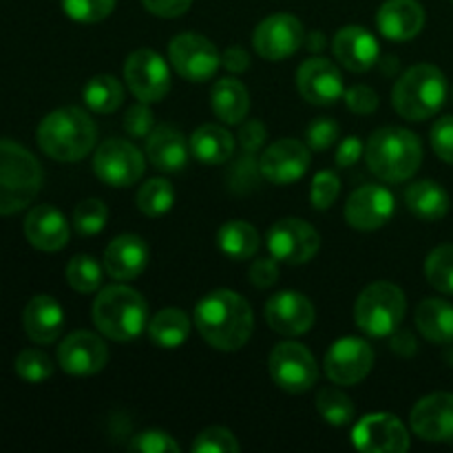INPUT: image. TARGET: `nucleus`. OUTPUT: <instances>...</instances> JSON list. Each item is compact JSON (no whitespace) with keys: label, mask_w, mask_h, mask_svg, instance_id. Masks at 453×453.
Segmentation results:
<instances>
[{"label":"nucleus","mask_w":453,"mask_h":453,"mask_svg":"<svg viewBox=\"0 0 453 453\" xmlns=\"http://www.w3.org/2000/svg\"><path fill=\"white\" fill-rule=\"evenodd\" d=\"M128 449L140 453H180V445L166 432L149 429V432L137 434L131 445H128Z\"/></svg>","instance_id":"44"},{"label":"nucleus","mask_w":453,"mask_h":453,"mask_svg":"<svg viewBox=\"0 0 453 453\" xmlns=\"http://www.w3.org/2000/svg\"><path fill=\"white\" fill-rule=\"evenodd\" d=\"M142 3H144V7L149 9L153 16L177 18L184 16V13L188 12L193 0H142Z\"/></svg>","instance_id":"50"},{"label":"nucleus","mask_w":453,"mask_h":453,"mask_svg":"<svg viewBox=\"0 0 453 453\" xmlns=\"http://www.w3.org/2000/svg\"><path fill=\"white\" fill-rule=\"evenodd\" d=\"M352 442L365 453H403L410 449V434L394 414H372L358 420Z\"/></svg>","instance_id":"14"},{"label":"nucleus","mask_w":453,"mask_h":453,"mask_svg":"<svg viewBox=\"0 0 453 453\" xmlns=\"http://www.w3.org/2000/svg\"><path fill=\"white\" fill-rule=\"evenodd\" d=\"M124 128L131 137H149L155 128V115L146 102H137L124 115Z\"/></svg>","instance_id":"45"},{"label":"nucleus","mask_w":453,"mask_h":453,"mask_svg":"<svg viewBox=\"0 0 453 453\" xmlns=\"http://www.w3.org/2000/svg\"><path fill=\"white\" fill-rule=\"evenodd\" d=\"M407 299L394 283L376 281L358 295L354 319L365 334L383 339L394 334L405 319Z\"/></svg>","instance_id":"7"},{"label":"nucleus","mask_w":453,"mask_h":453,"mask_svg":"<svg viewBox=\"0 0 453 453\" xmlns=\"http://www.w3.org/2000/svg\"><path fill=\"white\" fill-rule=\"evenodd\" d=\"M22 326L34 343H53L65 327V314H62L60 303L49 295L34 296L22 312Z\"/></svg>","instance_id":"27"},{"label":"nucleus","mask_w":453,"mask_h":453,"mask_svg":"<svg viewBox=\"0 0 453 453\" xmlns=\"http://www.w3.org/2000/svg\"><path fill=\"white\" fill-rule=\"evenodd\" d=\"M416 327L427 341L447 345L453 341V305L442 299H425L416 310Z\"/></svg>","instance_id":"30"},{"label":"nucleus","mask_w":453,"mask_h":453,"mask_svg":"<svg viewBox=\"0 0 453 453\" xmlns=\"http://www.w3.org/2000/svg\"><path fill=\"white\" fill-rule=\"evenodd\" d=\"M109 349L100 336L91 332H73L58 348V363L66 374L93 376L104 370Z\"/></svg>","instance_id":"19"},{"label":"nucleus","mask_w":453,"mask_h":453,"mask_svg":"<svg viewBox=\"0 0 453 453\" xmlns=\"http://www.w3.org/2000/svg\"><path fill=\"white\" fill-rule=\"evenodd\" d=\"M427 281L442 295H453V246L445 243L429 252L425 261Z\"/></svg>","instance_id":"37"},{"label":"nucleus","mask_w":453,"mask_h":453,"mask_svg":"<svg viewBox=\"0 0 453 453\" xmlns=\"http://www.w3.org/2000/svg\"><path fill=\"white\" fill-rule=\"evenodd\" d=\"M175 202V190L173 184L164 177H153V180L146 181L144 186H140L135 195V203L146 217H162L166 215L173 208Z\"/></svg>","instance_id":"35"},{"label":"nucleus","mask_w":453,"mask_h":453,"mask_svg":"<svg viewBox=\"0 0 453 453\" xmlns=\"http://www.w3.org/2000/svg\"><path fill=\"white\" fill-rule=\"evenodd\" d=\"M96 142V122L78 106L53 111L38 127V146L58 162H80L91 153Z\"/></svg>","instance_id":"2"},{"label":"nucleus","mask_w":453,"mask_h":453,"mask_svg":"<svg viewBox=\"0 0 453 453\" xmlns=\"http://www.w3.org/2000/svg\"><path fill=\"white\" fill-rule=\"evenodd\" d=\"M195 453H237L239 442L233 436V432L224 427L203 429L193 442Z\"/></svg>","instance_id":"42"},{"label":"nucleus","mask_w":453,"mask_h":453,"mask_svg":"<svg viewBox=\"0 0 453 453\" xmlns=\"http://www.w3.org/2000/svg\"><path fill=\"white\" fill-rule=\"evenodd\" d=\"M16 374L27 383H44L47 379H51L53 363L40 349H25L16 358Z\"/></svg>","instance_id":"40"},{"label":"nucleus","mask_w":453,"mask_h":453,"mask_svg":"<svg viewBox=\"0 0 453 453\" xmlns=\"http://www.w3.org/2000/svg\"><path fill=\"white\" fill-rule=\"evenodd\" d=\"M314 305L299 292H279L265 303V321L274 332L283 336H301L312 330Z\"/></svg>","instance_id":"20"},{"label":"nucleus","mask_w":453,"mask_h":453,"mask_svg":"<svg viewBox=\"0 0 453 453\" xmlns=\"http://www.w3.org/2000/svg\"><path fill=\"white\" fill-rule=\"evenodd\" d=\"M447 100V80L438 66L416 65L407 69L394 84L392 102L398 115L411 122L434 118Z\"/></svg>","instance_id":"6"},{"label":"nucleus","mask_w":453,"mask_h":453,"mask_svg":"<svg viewBox=\"0 0 453 453\" xmlns=\"http://www.w3.org/2000/svg\"><path fill=\"white\" fill-rule=\"evenodd\" d=\"M394 208V195L385 186H361L345 203V219L357 230H379L392 219Z\"/></svg>","instance_id":"17"},{"label":"nucleus","mask_w":453,"mask_h":453,"mask_svg":"<svg viewBox=\"0 0 453 453\" xmlns=\"http://www.w3.org/2000/svg\"><path fill=\"white\" fill-rule=\"evenodd\" d=\"M168 58L177 73L188 82H206L221 66L215 44L199 34H180L168 44Z\"/></svg>","instance_id":"9"},{"label":"nucleus","mask_w":453,"mask_h":453,"mask_svg":"<svg viewBox=\"0 0 453 453\" xmlns=\"http://www.w3.org/2000/svg\"><path fill=\"white\" fill-rule=\"evenodd\" d=\"M321 246V237L317 230L303 219H288L277 221L268 233V250L281 264L299 265L308 264Z\"/></svg>","instance_id":"12"},{"label":"nucleus","mask_w":453,"mask_h":453,"mask_svg":"<svg viewBox=\"0 0 453 453\" xmlns=\"http://www.w3.org/2000/svg\"><path fill=\"white\" fill-rule=\"evenodd\" d=\"M394 341H392V348L396 349L398 354H414V339H411V334H407V332H394Z\"/></svg>","instance_id":"54"},{"label":"nucleus","mask_w":453,"mask_h":453,"mask_svg":"<svg viewBox=\"0 0 453 453\" xmlns=\"http://www.w3.org/2000/svg\"><path fill=\"white\" fill-rule=\"evenodd\" d=\"M279 279V265H277V259H257L255 264L250 265V281L252 286L257 288H270L274 286Z\"/></svg>","instance_id":"49"},{"label":"nucleus","mask_w":453,"mask_h":453,"mask_svg":"<svg viewBox=\"0 0 453 453\" xmlns=\"http://www.w3.org/2000/svg\"><path fill=\"white\" fill-rule=\"evenodd\" d=\"M326 47V35L319 31V34H310L308 38V49L310 51H321V49Z\"/></svg>","instance_id":"55"},{"label":"nucleus","mask_w":453,"mask_h":453,"mask_svg":"<svg viewBox=\"0 0 453 453\" xmlns=\"http://www.w3.org/2000/svg\"><path fill=\"white\" fill-rule=\"evenodd\" d=\"M365 159L379 180L401 184L414 177L423 164V146L407 128L383 127L372 133L365 146Z\"/></svg>","instance_id":"3"},{"label":"nucleus","mask_w":453,"mask_h":453,"mask_svg":"<svg viewBox=\"0 0 453 453\" xmlns=\"http://www.w3.org/2000/svg\"><path fill=\"white\" fill-rule=\"evenodd\" d=\"M109 219V211L100 199H84L82 203L75 206L73 212V226L80 234L91 237V234L102 233Z\"/></svg>","instance_id":"39"},{"label":"nucleus","mask_w":453,"mask_h":453,"mask_svg":"<svg viewBox=\"0 0 453 453\" xmlns=\"http://www.w3.org/2000/svg\"><path fill=\"white\" fill-rule=\"evenodd\" d=\"M149 246L137 234H122L115 237L104 250V270L111 279L118 281H133L140 277L149 265Z\"/></svg>","instance_id":"22"},{"label":"nucleus","mask_w":453,"mask_h":453,"mask_svg":"<svg viewBox=\"0 0 453 453\" xmlns=\"http://www.w3.org/2000/svg\"><path fill=\"white\" fill-rule=\"evenodd\" d=\"M146 155L159 171L180 173L188 164V144L180 128L171 124H159L146 137Z\"/></svg>","instance_id":"26"},{"label":"nucleus","mask_w":453,"mask_h":453,"mask_svg":"<svg viewBox=\"0 0 453 453\" xmlns=\"http://www.w3.org/2000/svg\"><path fill=\"white\" fill-rule=\"evenodd\" d=\"M211 106L221 122L242 124L250 109V96L239 80L224 78L212 87Z\"/></svg>","instance_id":"28"},{"label":"nucleus","mask_w":453,"mask_h":453,"mask_svg":"<svg viewBox=\"0 0 453 453\" xmlns=\"http://www.w3.org/2000/svg\"><path fill=\"white\" fill-rule=\"evenodd\" d=\"M345 104L352 113L370 115L379 109V96H376L374 88L365 87V84H357V87L345 91Z\"/></svg>","instance_id":"48"},{"label":"nucleus","mask_w":453,"mask_h":453,"mask_svg":"<svg viewBox=\"0 0 453 453\" xmlns=\"http://www.w3.org/2000/svg\"><path fill=\"white\" fill-rule=\"evenodd\" d=\"M380 34L389 40H411L423 31L425 9L418 0H385L376 13Z\"/></svg>","instance_id":"25"},{"label":"nucleus","mask_w":453,"mask_h":453,"mask_svg":"<svg viewBox=\"0 0 453 453\" xmlns=\"http://www.w3.org/2000/svg\"><path fill=\"white\" fill-rule=\"evenodd\" d=\"M82 97L96 113H115L124 100L122 82L113 75H96L87 82Z\"/></svg>","instance_id":"34"},{"label":"nucleus","mask_w":453,"mask_h":453,"mask_svg":"<svg viewBox=\"0 0 453 453\" xmlns=\"http://www.w3.org/2000/svg\"><path fill=\"white\" fill-rule=\"evenodd\" d=\"M305 34L299 18L290 13H274L257 25L252 44L255 51L265 60H286L292 53L299 51Z\"/></svg>","instance_id":"13"},{"label":"nucleus","mask_w":453,"mask_h":453,"mask_svg":"<svg viewBox=\"0 0 453 453\" xmlns=\"http://www.w3.org/2000/svg\"><path fill=\"white\" fill-rule=\"evenodd\" d=\"M405 203L411 211V215H416L418 219L425 221H436L449 212V195L436 181H416L410 188L405 190Z\"/></svg>","instance_id":"29"},{"label":"nucleus","mask_w":453,"mask_h":453,"mask_svg":"<svg viewBox=\"0 0 453 453\" xmlns=\"http://www.w3.org/2000/svg\"><path fill=\"white\" fill-rule=\"evenodd\" d=\"M42 188V166L16 142L0 140V215L29 206Z\"/></svg>","instance_id":"4"},{"label":"nucleus","mask_w":453,"mask_h":453,"mask_svg":"<svg viewBox=\"0 0 453 453\" xmlns=\"http://www.w3.org/2000/svg\"><path fill=\"white\" fill-rule=\"evenodd\" d=\"M374 367V349L363 339L336 341L326 357V374L336 385H357Z\"/></svg>","instance_id":"15"},{"label":"nucleus","mask_w":453,"mask_h":453,"mask_svg":"<svg viewBox=\"0 0 453 453\" xmlns=\"http://www.w3.org/2000/svg\"><path fill=\"white\" fill-rule=\"evenodd\" d=\"M190 153L203 164H224L234 153V137L217 124H203L190 137Z\"/></svg>","instance_id":"31"},{"label":"nucleus","mask_w":453,"mask_h":453,"mask_svg":"<svg viewBox=\"0 0 453 453\" xmlns=\"http://www.w3.org/2000/svg\"><path fill=\"white\" fill-rule=\"evenodd\" d=\"M217 242H219L221 252L234 261L252 259L261 246L259 233H257L248 221L239 219L228 221V224L221 226L219 234H217Z\"/></svg>","instance_id":"33"},{"label":"nucleus","mask_w":453,"mask_h":453,"mask_svg":"<svg viewBox=\"0 0 453 453\" xmlns=\"http://www.w3.org/2000/svg\"><path fill=\"white\" fill-rule=\"evenodd\" d=\"M365 153L363 150V142L358 137H348V140L341 142L339 150H336V164L341 168H349L358 162V157Z\"/></svg>","instance_id":"52"},{"label":"nucleus","mask_w":453,"mask_h":453,"mask_svg":"<svg viewBox=\"0 0 453 453\" xmlns=\"http://www.w3.org/2000/svg\"><path fill=\"white\" fill-rule=\"evenodd\" d=\"M317 410L319 414L326 418V423L334 425V427H343L349 425L354 418V405L343 392L334 388H323L317 394Z\"/></svg>","instance_id":"38"},{"label":"nucleus","mask_w":453,"mask_h":453,"mask_svg":"<svg viewBox=\"0 0 453 453\" xmlns=\"http://www.w3.org/2000/svg\"><path fill=\"white\" fill-rule=\"evenodd\" d=\"M265 142V127L261 122H257V119H250V122H246L242 127V131H239V144H242V149L246 150L248 155L257 153V150L261 149V144Z\"/></svg>","instance_id":"51"},{"label":"nucleus","mask_w":453,"mask_h":453,"mask_svg":"<svg viewBox=\"0 0 453 453\" xmlns=\"http://www.w3.org/2000/svg\"><path fill=\"white\" fill-rule=\"evenodd\" d=\"M270 376L281 389L303 394L319 380V367L312 352L301 343H279L270 354Z\"/></svg>","instance_id":"11"},{"label":"nucleus","mask_w":453,"mask_h":453,"mask_svg":"<svg viewBox=\"0 0 453 453\" xmlns=\"http://www.w3.org/2000/svg\"><path fill=\"white\" fill-rule=\"evenodd\" d=\"M102 265L91 255H78L66 265V281L80 295H91L102 286Z\"/></svg>","instance_id":"36"},{"label":"nucleus","mask_w":453,"mask_h":453,"mask_svg":"<svg viewBox=\"0 0 453 453\" xmlns=\"http://www.w3.org/2000/svg\"><path fill=\"white\" fill-rule=\"evenodd\" d=\"M341 193V180L332 171H323L314 177L312 190H310V202L317 211H327L336 202Z\"/></svg>","instance_id":"43"},{"label":"nucleus","mask_w":453,"mask_h":453,"mask_svg":"<svg viewBox=\"0 0 453 453\" xmlns=\"http://www.w3.org/2000/svg\"><path fill=\"white\" fill-rule=\"evenodd\" d=\"M62 9L75 22H100L115 9V0H62Z\"/></svg>","instance_id":"41"},{"label":"nucleus","mask_w":453,"mask_h":453,"mask_svg":"<svg viewBox=\"0 0 453 453\" xmlns=\"http://www.w3.org/2000/svg\"><path fill=\"white\" fill-rule=\"evenodd\" d=\"M451 3H453V0H451Z\"/></svg>","instance_id":"56"},{"label":"nucleus","mask_w":453,"mask_h":453,"mask_svg":"<svg viewBox=\"0 0 453 453\" xmlns=\"http://www.w3.org/2000/svg\"><path fill=\"white\" fill-rule=\"evenodd\" d=\"M124 80L133 96L146 104L162 102L171 91V71L164 58L150 49H137L124 65Z\"/></svg>","instance_id":"10"},{"label":"nucleus","mask_w":453,"mask_h":453,"mask_svg":"<svg viewBox=\"0 0 453 453\" xmlns=\"http://www.w3.org/2000/svg\"><path fill=\"white\" fill-rule=\"evenodd\" d=\"M195 326L206 343L221 352H237L255 330L252 308L234 290H215L195 308Z\"/></svg>","instance_id":"1"},{"label":"nucleus","mask_w":453,"mask_h":453,"mask_svg":"<svg viewBox=\"0 0 453 453\" xmlns=\"http://www.w3.org/2000/svg\"><path fill=\"white\" fill-rule=\"evenodd\" d=\"M310 162H312V155L308 146L303 142L286 137L265 149V153L261 155L259 173L273 184H295L305 175Z\"/></svg>","instance_id":"16"},{"label":"nucleus","mask_w":453,"mask_h":453,"mask_svg":"<svg viewBox=\"0 0 453 453\" xmlns=\"http://www.w3.org/2000/svg\"><path fill=\"white\" fill-rule=\"evenodd\" d=\"M432 146L442 162L453 164V115H445L434 124Z\"/></svg>","instance_id":"47"},{"label":"nucleus","mask_w":453,"mask_h":453,"mask_svg":"<svg viewBox=\"0 0 453 453\" xmlns=\"http://www.w3.org/2000/svg\"><path fill=\"white\" fill-rule=\"evenodd\" d=\"M190 319L184 310L166 308L155 314L149 323V336L164 349H177L188 341Z\"/></svg>","instance_id":"32"},{"label":"nucleus","mask_w":453,"mask_h":453,"mask_svg":"<svg viewBox=\"0 0 453 453\" xmlns=\"http://www.w3.org/2000/svg\"><path fill=\"white\" fill-rule=\"evenodd\" d=\"M221 66H226V69L233 71V73H242V71H246L248 66H250V56L246 53V49L234 44V47H228L224 51V56H221Z\"/></svg>","instance_id":"53"},{"label":"nucleus","mask_w":453,"mask_h":453,"mask_svg":"<svg viewBox=\"0 0 453 453\" xmlns=\"http://www.w3.org/2000/svg\"><path fill=\"white\" fill-rule=\"evenodd\" d=\"M334 56L345 69L354 71V73H363V71H370L372 66L379 60V42H376L374 35L365 29V27L358 25H348L343 29H339V34L334 35Z\"/></svg>","instance_id":"23"},{"label":"nucleus","mask_w":453,"mask_h":453,"mask_svg":"<svg viewBox=\"0 0 453 453\" xmlns=\"http://www.w3.org/2000/svg\"><path fill=\"white\" fill-rule=\"evenodd\" d=\"M296 88L310 104H334L343 96V75L326 58H310L296 71Z\"/></svg>","instance_id":"18"},{"label":"nucleus","mask_w":453,"mask_h":453,"mask_svg":"<svg viewBox=\"0 0 453 453\" xmlns=\"http://www.w3.org/2000/svg\"><path fill=\"white\" fill-rule=\"evenodd\" d=\"M93 171L97 180L113 188H127L133 186L144 175V157L140 149L127 140H106L97 146L96 157H93Z\"/></svg>","instance_id":"8"},{"label":"nucleus","mask_w":453,"mask_h":453,"mask_svg":"<svg viewBox=\"0 0 453 453\" xmlns=\"http://www.w3.org/2000/svg\"><path fill=\"white\" fill-rule=\"evenodd\" d=\"M25 237L42 252L62 250L69 242V224L58 208L42 203L31 208L25 219Z\"/></svg>","instance_id":"24"},{"label":"nucleus","mask_w":453,"mask_h":453,"mask_svg":"<svg viewBox=\"0 0 453 453\" xmlns=\"http://www.w3.org/2000/svg\"><path fill=\"white\" fill-rule=\"evenodd\" d=\"M149 303L137 290L109 286L93 303V323L111 341H133L146 330Z\"/></svg>","instance_id":"5"},{"label":"nucleus","mask_w":453,"mask_h":453,"mask_svg":"<svg viewBox=\"0 0 453 453\" xmlns=\"http://www.w3.org/2000/svg\"><path fill=\"white\" fill-rule=\"evenodd\" d=\"M339 140V124L330 118L314 119L308 127V144L312 150H327Z\"/></svg>","instance_id":"46"},{"label":"nucleus","mask_w":453,"mask_h":453,"mask_svg":"<svg viewBox=\"0 0 453 453\" xmlns=\"http://www.w3.org/2000/svg\"><path fill=\"white\" fill-rule=\"evenodd\" d=\"M411 429L429 442L453 441V394L436 392L416 403L411 410Z\"/></svg>","instance_id":"21"}]
</instances>
